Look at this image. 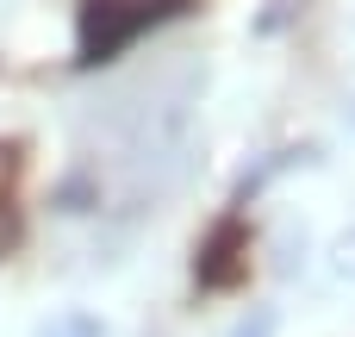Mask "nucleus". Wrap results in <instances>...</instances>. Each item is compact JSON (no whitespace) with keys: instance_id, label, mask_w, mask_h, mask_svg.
<instances>
[{"instance_id":"nucleus-1","label":"nucleus","mask_w":355,"mask_h":337,"mask_svg":"<svg viewBox=\"0 0 355 337\" xmlns=\"http://www.w3.org/2000/svg\"><path fill=\"white\" fill-rule=\"evenodd\" d=\"M187 0H81V13H75V63L81 69L119 63L144 31H156Z\"/></svg>"},{"instance_id":"nucleus-2","label":"nucleus","mask_w":355,"mask_h":337,"mask_svg":"<svg viewBox=\"0 0 355 337\" xmlns=\"http://www.w3.org/2000/svg\"><path fill=\"white\" fill-rule=\"evenodd\" d=\"M31 337H112V325L100 313H87V306H62V313H50Z\"/></svg>"},{"instance_id":"nucleus-3","label":"nucleus","mask_w":355,"mask_h":337,"mask_svg":"<svg viewBox=\"0 0 355 337\" xmlns=\"http://www.w3.org/2000/svg\"><path fill=\"white\" fill-rule=\"evenodd\" d=\"M324 269H331L337 281H349V288H355V225L331 238V250H324Z\"/></svg>"},{"instance_id":"nucleus-4","label":"nucleus","mask_w":355,"mask_h":337,"mask_svg":"<svg viewBox=\"0 0 355 337\" xmlns=\"http://www.w3.org/2000/svg\"><path fill=\"white\" fill-rule=\"evenodd\" d=\"M275 331H281V319H275L268 306H250V313L231 325V337H275Z\"/></svg>"},{"instance_id":"nucleus-5","label":"nucleus","mask_w":355,"mask_h":337,"mask_svg":"<svg viewBox=\"0 0 355 337\" xmlns=\"http://www.w3.org/2000/svg\"><path fill=\"white\" fill-rule=\"evenodd\" d=\"M6 181H12V150H0V194H6Z\"/></svg>"}]
</instances>
